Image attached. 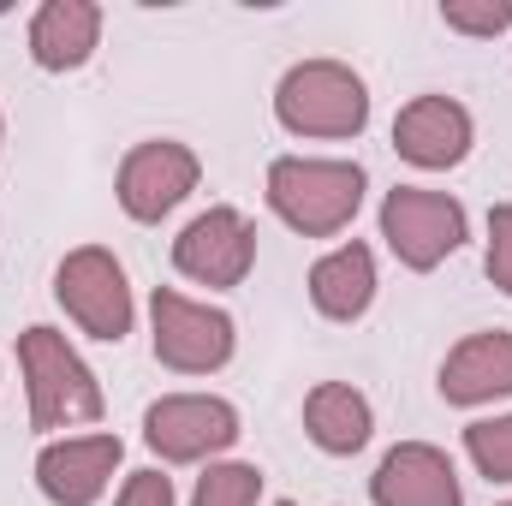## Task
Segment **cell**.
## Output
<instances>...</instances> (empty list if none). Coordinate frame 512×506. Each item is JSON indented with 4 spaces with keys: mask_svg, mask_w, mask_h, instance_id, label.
I'll return each mask as SVG.
<instances>
[{
    "mask_svg": "<svg viewBox=\"0 0 512 506\" xmlns=\"http://www.w3.org/2000/svg\"><path fill=\"white\" fill-rule=\"evenodd\" d=\"M268 203L286 227L310 233V239H328L340 233L358 203H364V167L352 161H274L268 167Z\"/></svg>",
    "mask_w": 512,
    "mask_h": 506,
    "instance_id": "6da1fadb",
    "label": "cell"
},
{
    "mask_svg": "<svg viewBox=\"0 0 512 506\" xmlns=\"http://www.w3.org/2000/svg\"><path fill=\"white\" fill-rule=\"evenodd\" d=\"M18 364H24V381H30V423L36 429H66V423H96L102 417V387L54 328H24L18 334Z\"/></svg>",
    "mask_w": 512,
    "mask_h": 506,
    "instance_id": "7a4b0ae2",
    "label": "cell"
},
{
    "mask_svg": "<svg viewBox=\"0 0 512 506\" xmlns=\"http://www.w3.org/2000/svg\"><path fill=\"white\" fill-rule=\"evenodd\" d=\"M274 114H280L286 131H304V137H352L370 120V96L346 66L310 60V66L286 72V84L274 96Z\"/></svg>",
    "mask_w": 512,
    "mask_h": 506,
    "instance_id": "3957f363",
    "label": "cell"
},
{
    "mask_svg": "<svg viewBox=\"0 0 512 506\" xmlns=\"http://www.w3.org/2000/svg\"><path fill=\"white\" fill-rule=\"evenodd\" d=\"M382 239L405 268H435L441 256L459 251L465 239V209L441 191H417V185H393L382 203Z\"/></svg>",
    "mask_w": 512,
    "mask_h": 506,
    "instance_id": "277c9868",
    "label": "cell"
},
{
    "mask_svg": "<svg viewBox=\"0 0 512 506\" xmlns=\"http://www.w3.org/2000/svg\"><path fill=\"white\" fill-rule=\"evenodd\" d=\"M54 292L96 340H126L131 334V286L108 251H96V245L72 251L54 274Z\"/></svg>",
    "mask_w": 512,
    "mask_h": 506,
    "instance_id": "5b68a950",
    "label": "cell"
},
{
    "mask_svg": "<svg viewBox=\"0 0 512 506\" xmlns=\"http://www.w3.org/2000/svg\"><path fill=\"white\" fill-rule=\"evenodd\" d=\"M155 358L185 376L221 370L233 358V316L191 304L179 292H155Z\"/></svg>",
    "mask_w": 512,
    "mask_h": 506,
    "instance_id": "8992f818",
    "label": "cell"
},
{
    "mask_svg": "<svg viewBox=\"0 0 512 506\" xmlns=\"http://www.w3.org/2000/svg\"><path fill=\"white\" fill-rule=\"evenodd\" d=\"M143 435L161 459L185 465V459H203V453H221L239 441V417L227 399H197V393H179V399H161L149 405L143 417Z\"/></svg>",
    "mask_w": 512,
    "mask_h": 506,
    "instance_id": "52a82bcc",
    "label": "cell"
},
{
    "mask_svg": "<svg viewBox=\"0 0 512 506\" xmlns=\"http://www.w3.org/2000/svg\"><path fill=\"white\" fill-rule=\"evenodd\" d=\"M173 262H179V274H191V280H203V286H239L256 262L251 221H245L239 209H209V215H197V221L179 233Z\"/></svg>",
    "mask_w": 512,
    "mask_h": 506,
    "instance_id": "ba28073f",
    "label": "cell"
},
{
    "mask_svg": "<svg viewBox=\"0 0 512 506\" xmlns=\"http://www.w3.org/2000/svg\"><path fill=\"white\" fill-rule=\"evenodd\" d=\"M197 185V155L185 143H137L120 167V203L137 221H161Z\"/></svg>",
    "mask_w": 512,
    "mask_h": 506,
    "instance_id": "9c48e42d",
    "label": "cell"
},
{
    "mask_svg": "<svg viewBox=\"0 0 512 506\" xmlns=\"http://www.w3.org/2000/svg\"><path fill=\"white\" fill-rule=\"evenodd\" d=\"M114 465H120V435H84V441L48 447V453L36 459V483H42L48 501L90 506L102 489H108Z\"/></svg>",
    "mask_w": 512,
    "mask_h": 506,
    "instance_id": "30bf717a",
    "label": "cell"
},
{
    "mask_svg": "<svg viewBox=\"0 0 512 506\" xmlns=\"http://www.w3.org/2000/svg\"><path fill=\"white\" fill-rule=\"evenodd\" d=\"M393 149L411 167H453L471 149V114L447 96H417L399 120H393Z\"/></svg>",
    "mask_w": 512,
    "mask_h": 506,
    "instance_id": "8fae6325",
    "label": "cell"
},
{
    "mask_svg": "<svg viewBox=\"0 0 512 506\" xmlns=\"http://www.w3.org/2000/svg\"><path fill=\"white\" fill-rule=\"evenodd\" d=\"M376 506H465V501H459V477H453L447 453L411 441V447H393L382 459Z\"/></svg>",
    "mask_w": 512,
    "mask_h": 506,
    "instance_id": "7c38bea8",
    "label": "cell"
},
{
    "mask_svg": "<svg viewBox=\"0 0 512 506\" xmlns=\"http://www.w3.org/2000/svg\"><path fill=\"white\" fill-rule=\"evenodd\" d=\"M441 393L453 405H483L495 393H512V334H471L441 364Z\"/></svg>",
    "mask_w": 512,
    "mask_h": 506,
    "instance_id": "4fadbf2b",
    "label": "cell"
},
{
    "mask_svg": "<svg viewBox=\"0 0 512 506\" xmlns=\"http://www.w3.org/2000/svg\"><path fill=\"white\" fill-rule=\"evenodd\" d=\"M96 30H102V12L90 0H48L30 24V54L36 66L48 72H66V66H84L90 48H96Z\"/></svg>",
    "mask_w": 512,
    "mask_h": 506,
    "instance_id": "5bb4252c",
    "label": "cell"
},
{
    "mask_svg": "<svg viewBox=\"0 0 512 506\" xmlns=\"http://www.w3.org/2000/svg\"><path fill=\"white\" fill-rule=\"evenodd\" d=\"M310 298H316V310L334 316V322L364 316L370 298H376V262H370V251H364V245H340L334 256H322V262L310 268Z\"/></svg>",
    "mask_w": 512,
    "mask_h": 506,
    "instance_id": "9a60e30c",
    "label": "cell"
},
{
    "mask_svg": "<svg viewBox=\"0 0 512 506\" xmlns=\"http://www.w3.org/2000/svg\"><path fill=\"white\" fill-rule=\"evenodd\" d=\"M304 423L322 453H358L370 441V405H364V393H352L340 381H322L304 399Z\"/></svg>",
    "mask_w": 512,
    "mask_h": 506,
    "instance_id": "2e32d148",
    "label": "cell"
},
{
    "mask_svg": "<svg viewBox=\"0 0 512 506\" xmlns=\"http://www.w3.org/2000/svg\"><path fill=\"white\" fill-rule=\"evenodd\" d=\"M465 447H471V459L483 465V477H495V483H512V417H495V423H471V429H465Z\"/></svg>",
    "mask_w": 512,
    "mask_h": 506,
    "instance_id": "e0dca14e",
    "label": "cell"
},
{
    "mask_svg": "<svg viewBox=\"0 0 512 506\" xmlns=\"http://www.w3.org/2000/svg\"><path fill=\"white\" fill-rule=\"evenodd\" d=\"M256 495H262L256 465H215V471L197 483V501L191 506H256Z\"/></svg>",
    "mask_w": 512,
    "mask_h": 506,
    "instance_id": "ac0fdd59",
    "label": "cell"
},
{
    "mask_svg": "<svg viewBox=\"0 0 512 506\" xmlns=\"http://www.w3.org/2000/svg\"><path fill=\"white\" fill-rule=\"evenodd\" d=\"M441 18H447L453 30H471V36H495V30H507V24H512V0H489V6L447 0V6H441Z\"/></svg>",
    "mask_w": 512,
    "mask_h": 506,
    "instance_id": "d6986e66",
    "label": "cell"
},
{
    "mask_svg": "<svg viewBox=\"0 0 512 506\" xmlns=\"http://www.w3.org/2000/svg\"><path fill=\"white\" fill-rule=\"evenodd\" d=\"M489 280L501 292H512V209L489 215Z\"/></svg>",
    "mask_w": 512,
    "mask_h": 506,
    "instance_id": "ffe728a7",
    "label": "cell"
},
{
    "mask_svg": "<svg viewBox=\"0 0 512 506\" xmlns=\"http://www.w3.org/2000/svg\"><path fill=\"white\" fill-rule=\"evenodd\" d=\"M114 506H173V483H167L161 471H137L126 489H120Z\"/></svg>",
    "mask_w": 512,
    "mask_h": 506,
    "instance_id": "44dd1931",
    "label": "cell"
},
{
    "mask_svg": "<svg viewBox=\"0 0 512 506\" xmlns=\"http://www.w3.org/2000/svg\"><path fill=\"white\" fill-rule=\"evenodd\" d=\"M280 506H286V501H280Z\"/></svg>",
    "mask_w": 512,
    "mask_h": 506,
    "instance_id": "7402d4cb",
    "label": "cell"
},
{
    "mask_svg": "<svg viewBox=\"0 0 512 506\" xmlns=\"http://www.w3.org/2000/svg\"><path fill=\"white\" fill-rule=\"evenodd\" d=\"M507 506H512V501H507Z\"/></svg>",
    "mask_w": 512,
    "mask_h": 506,
    "instance_id": "603a6c76",
    "label": "cell"
}]
</instances>
